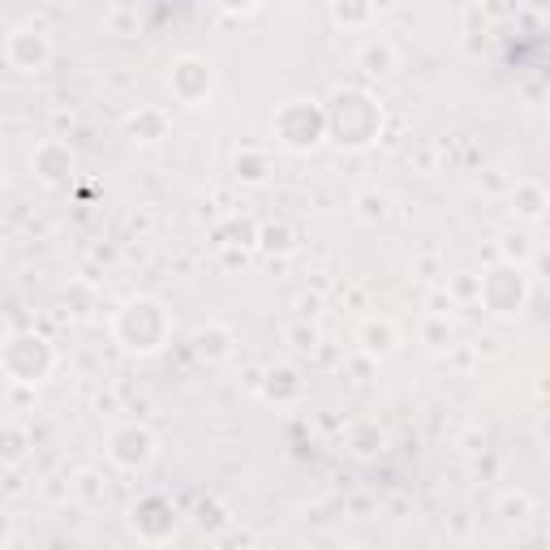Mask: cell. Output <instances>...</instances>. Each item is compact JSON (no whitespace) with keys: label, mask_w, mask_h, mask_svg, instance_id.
<instances>
[{"label":"cell","mask_w":550,"mask_h":550,"mask_svg":"<svg viewBox=\"0 0 550 550\" xmlns=\"http://www.w3.org/2000/svg\"><path fill=\"white\" fill-rule=\"evenodd\" d=\"M112 331H117V340H121L125 353H142V357H147V353L164 349V340L172 336V318H168V310L159 306L155 297H134L117 314Z\"/></svg>","instance_id":"1"},{"label":"cell","mask_w":550,"mask_h":550,"mask_svg":"<svg viewBox=\"0 0 550 550\" xmlns=\"http://www.w3.org/2000/svg\"><path fill=\"white\" fill-rule=\"evenodd\" d=\"M379 125H383V108L361 91H340L336 108L327 112V129L344 147H366V142H374L379 138Z\"/></svg>","instance_id":"2"},{"label":"cell","mask_w":550,"mask_h":550,"mask_svg":"<svg viewBox=\"0 0 550 550\" xmlns=\"http://www.w3.org/2000/svg\"><path fill=\"white\" fill-rule=\"evenodd\" d=\"M327 134V112L314 108V99H288L275 117V138L288 151H314Z\"/></svg>","instance_id":"3"},{"label":"cell","mask_w":550,"mask_h":550,"mask_svg":"<svg viewBox=\"0 0 550 550\" xmlns=\"http://www.w3.org/2000/svg\"><path fill=\"white\" fill-rule=\"evenodd\" d=\"M0 366L13 383H43L48 370L56 366V353L43 336H13L5 349H0Z\"/></svg>","instance_id":"4"},{"label":"cell","mask_w":550,"mask_h":550,"mask_svg":"<svg viewBox=\"0 0 550 550\" xmlns=\"http://www.w3.org/2000/svg\"><path fill=\"white\" fill-rule=\"evenodd\" d=\"M155 434L147 430V426H138V422H125V426H117L108 434V460L117 469H125V473H138V469H147L151 460H155Z\"/></svg>","instance_id":"5"},{"label":"cell","mask_w":550,"mask_h":550,"mask_svg":"<svg viewBox=\"0 0 550 550\" xmlns=\"http://www.w3.org/2000/svg\"><path fill=\"white\" fill-rule=\"evenodd\" d=\"M5 56H9L13 69H22V74H35V69L48 65L52 39L43 35L39 26H18V31L9 35V43H5Z\"/></svg>","instance_id":"6"},{"label":"cell","mask_w":550,"mask_h":550,"mask_svg":"<svg viewBox=\"0 0 550 550\" xmlns=\"http://www.w3.org/2000/svg\"><path fill=\"white\" fill-rule=\"evenodd\" d=\"M168 82H172V95H177L181 104L198 108L202 99H207V91H211V65L202 61V56H181V61L172 65Z\"/></svg>","instance_id":"7"},{"label":"cell","mask_w":550,"mask_h":550,"mask_svg":"<svg viewBox=\"0 0 550 550\" xmlns=\"http://www.w3.org/2000/svg\"><path fill=\"white\" fill-rule=\"evenodd\" d=\"M31 168H35L48 185H61V181L69 177V172H74V151H69L61 138H48V142H43V147L35 151Z\"/></svg>","instance_id":"8"},{"label":"cell","mask_w":550,"mask_h":550,"mask_svg":"<svg viewBox=\"0 0 550 550\" xmlns=\"http://www.w3.org/2000/svg\"><path fill=\"white\" fill-rule=\"evenodd\" d=\"M400 344V331L392 318H370V323H361V349L370 357H392Z\"/></svg>","instance_id":"9"},{"label":"cell","mask_w":550,"mask_h":550,"mask_svg":"<svg viewBox=\"0 0 550 550\" xmlns=\"http://www.w3.org/2000/svg\"><path fill=\"white\" fill-rule=\"evenodd\" d=\"M125 134L134 142H164L168 138V117L159 108H138L134 117L125 121Z\"/></svg>","instance_id":"10"},{"label":"cell","mask_w":550,"mask_h":550,"mask_svg":"<svg viewBox=\"0 0 550 550\" xmlns=\"http://www.w3.org/2000/svg\"><path fill=\"white\" fill-rule=\"evenodd\" d=\"M357 65L366 69L370 78H383V74H392V69H396V52H392V43H387V39H370V43H361V52H357Z\"/></svg>","instance_id":"11"},{"label":"cell","mask_w":550,"mask_h":550,"mask_svg":"<svg viewBox=\"0 0 550 550\" xmlns=\"http://www.w3.org/2000/svg\"><path fill=\"white\" fill-rule=\"evenodd\" d=\"M26 447H31V439L22 426H0V465H22Z\"/></svg>","instance_id":"12"},{"label":"cell","mask_w":550,"mask_h":550,"mask_svg":"<svg viewBox=\"0 0 550 550\" xmlns=\"http://www.w3.org/2000/svg\"><path fill=\"white\" fill-rule=\"evenodd\" d=\"M198 353L207 357V361H220V357L233 353V336H228L224 327H215V323L202 327V331H198Z\"/></svg>","instance_id":"13"},{"label":"cell","mask_w":550,"mask_h":550,"mask_svg":"<svg viewBox=\"0 0 550 550\" xmlns=\"http://www.w3.org/2000/svg\"><path fill=\"white\" fill-rule=\"evenodd\" d=\"M361 220H387V194H357Z\"/></svg>","instance_id":"14"},{"label":"cell","mask_w":550,"mask_h":550,"mask_svg":"<svg viewBox=\"0 0 550 550\" xmlns=\"http://www.w3.org/2000/svg\"><path fill=\"white\" fill-rule=\"evenodd\" d=\"M9 538H13V520L5 508H0V546H9Z\"/></svg>","instance_id":"15"},{"label":"cell","mask_w":550,"mask_h":550,"mask_svg":"<svg viewBox=\"0 0 550 550\" xmlns=\"http://www.w3.org/2000/svg\"><path fill=\"white\" fill-rule=\"evenodd\" d=\"M0 185H5V168H0Z\"/></svg>","instance_id":"16"}]
</instances>
